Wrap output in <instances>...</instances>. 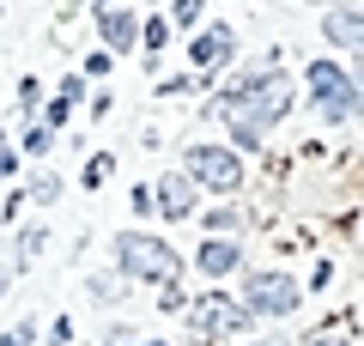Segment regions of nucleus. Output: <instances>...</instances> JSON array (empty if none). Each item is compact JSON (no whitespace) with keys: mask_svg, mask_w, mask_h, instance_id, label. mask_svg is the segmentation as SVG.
I'll use <instances>...</instances> for the list:
<instances>
[{"mask_svg":"<svg viewBox=\"0 0 364 346\" xmlns=\"http://www.w3.org/2000/svg\"><path fill=\"white\" fill-rule=\"evenodd\" d=\"M67 115H73V98H61V91H55V103L43 110V128H61Z\"/></svg>","mask_w":364,"mask_h":346,"instance_id":"obj_14","label":"nucleus"},{"mask_svg":"<svg viewBox=\"0 0 364 346\" xmlns=\"http://www.w3.org/2000/svg\"><path fill=\"white\" fill-rule=\"evenodd\" d=\"M188 304H195V298L182 292V285H176V280H170V285H164V292H158V310H188Z\"/></svg>","mask_w":364,"mask_h":346,"instance_id":"obj_16","label":"nucleus"},{"mask_svg":"<svg viewBox=\"0 0 364 346\" xmlns=\"http://www.w3.org/2000/svg\"><path fill=\"white\" fill-rule=\"evenodd\" d=\"M152 194H158V213H164V219H188V213H195V182H188V177H158Z\"/></svg>","mask_w":364,"mask_h":346,"instance_id":"obj_11","label":"nucleus"},{"mask_svg":"<svg viewBox=\"0 0 364 346\" xmlns=\"http://www.w3.org/2000/svg\"><path fill=\"white\" fill-rule=\"evenodd\" d=\"M255 346H291V340H255Z\"/></svg>","mask_w":364,"mask_h":346,"instance_id":"obj_26","label":"nucleus"},{"mask_svg":"<svg viewBox=\"0 0 364 346\" xmlns=\"http://www.w3.org/2000/svg\"><path fill=\"white\" fill-rule=\"evenodd\" d=\"M304 346H352V340H346V334H310Z\"/></svg>","mask_w":364,"mask_h":346,"instance_id":"obj_23","label":"nucleus"},{"mask_svg":"<svg viewBox=\"0 0 364 346\" xmlns=\"http://www.w3.org/2000/svg\"><path fill=\"white\" fill-rule=\"evenodd\" d=\"M219 115H231V128H273L279 115L291 110V79L279 73V67H267V73H249V79H237V85H225L219 98Z\"/></svg>","mask_w":364,"mask_h":346,"instance_id":"obj_1","label":"nucleus"},{"mask_svg":"<svg viewBox=\"0 0 364 346\" xmlns=\"http://www.w3.org/2000/svg\"><path fill=\"white\" fill-rule=\"evenodd\" d=\"M49 140H55V128H43V122H37V128L25 134V152H49Z\"/></svg>","mask_w":364,"mask_h":346,"instance_id":"obj_18","label":"nucleus"},{"mask_svg":"<svg viewBox=\"0 0 364 346\" xmlns=\"http://www.w3.org/2000/svg\"><path fill=\"white\" fill-rule=\"evenodd\" d=\"M231 55H237V31H231V25H207V31L195 37V49H188V61H195L200 73H213V67H225Z\"/></svg>","mask_w":364,"mask_h":346,"instance_id":"obj_8","label":"nucleus"},{"mask_svg":"<svg viewBox=\"0 0 364 346\" xmlns=\"http://www.w3.org/2000/svg\"><path fill=\"white\" fill-rule=\"evenodd\" d=\"M195 268L207 273V280H225V273L243 268V249H237L231 237H213V243H200V249H195Z\"/></svg>","mask_w":364,"mask_h":346,"instance_id":"obj_10","label":"nucleus"},{"mask_svg":"<svg viewBox=\"0 0 364 346\" xmlns=\"http://www.w3.org/2000/svg\"><path fill=\"white\" fill-rule=\"evenodd\" d=\"M322 37L334 43V49L364 55V6H328V19H322Z\"/></svg>","mask_w":364,"mask_h":346,"instance_id":"obj_7","label":"nucleus"},{"mask_svg":"<svg viewBox=\"0 0 364 346\" xmlns=\"http://www.w3.org/2000/svg\"><path fill=\"white\" fill-rule=\"evenodd\" d=\"M49 340H55V346H67V340H73V322L55 316V322H49Z\"/></svg>","mask_w":364,"mask_h":346,"instance_id":"obj_21","label":"nucleus"},{"mask_svg":"<svg viewBox=\"0 0 364 346\" xmlns=\"http://www.w3.org/2000/svg\"><path fill=\"white\" fill-rule=\"evenodd\" d=\"M97 31H104V49L109 55H134V43H140V25H134L128 6H97Z\"/></svg>","mask_w":364,"mask_h":346,"instance_id":"obj_9","label":"nucleus"},{"mask_svg":"<svg viewBox=\"0 0 364 346\" xmlns=\"http://www.w3.org/2000/svg\"><path fill=\"white\" fill-rule=\"evenodd\" d=\"M249 322H255V316H249V304H243V298H231V292H219V285H213V292H200L195 304H188V328H195L200 346L231 340V334H243Z\"/></svg>","mask_w":364,"mask_h":346,"instance_id":"obj_3","label":"nucleus"},{"mask_svg":"<svg viewBox=\"0 0 364 346\" xmlns=\"http://www.w3.org/2000/svg\"><path fill=\"white\" fill-rule=\"evenodd\" d=\"M200 6L207 0H176V25H200Z\"/></svg>","mask_w":364,"mask_h":346,"instance_id":"obj_19","label":"nucleus"},{"mask_svg":"<svg viewBox=\"0 0 364 346\" xmlns=\"http://www.w3.org/2000/svg\"><path fill=\"white\" fill-rule=\"evenodd\" d=\"M6 280H13V268H0V292H6Z\"/></svg>","mask_w":364,"mask_h":346,"instance_id":"obj_25","label":"nucleus"},{"mask_svg":"<svg viewBox=\"0 0 364 346\" xmlns=\"http://www.w3.org/2000/svg\"><path fill=\"white\" fill-rule=\"evenodd\" d=\"M182 177L195 182V189H213V194H237V189H243V164H237V152H231V146H213V140H200V146L182 152Z\"/></svg>","mask_w":364,"mask_h":346,"instance_id":"obj_4","label":"nucleus"},{"mask_svg":"<svg viewBox=\"0 0 364 346\" xmlns=\"http://www.w3.org/2000/svg\"><path fill=\"white\" fill-rule=\"evenodd\" d=\"M109 170H116V158H109V152H97V158L85 164V189H97V182H104Z\"/></svg>","mask_w":364,"mask_h":346,"instance_id":"obj_15","label":"nucleus"},{"mask_svg":"<svg viewBox=\"0 0 364 346\" xmlns=\"http://www.w3.org/2000/svg\"><path fill=\"white\" fill-rule=\"evenodd\" d=\"M140 43H146V55H158V49H164V43H170V19H146Z\"/></svg>","mask_w":364,"mask_h":346,"instance_id":"obj_12","label":"nucleus"},{"mask_svg":"<svg viewBox=\"0 0 364 346\" xmlns=\"http://www.w3.org/2000/svg\"><path fill=\"white\" fill-rule=\"evenodd\" d=\"M116 268L128 273V280L170 285L182 261H176V249H170L164 237H152V231H122V237H116Z\"/></svg>","mask_w":364,"mask_h":346,"instance_id":"obj_2","label":"nucleus"},{"mask_svg":"<svg viewBox=\"0 0 364 346\" xmlns=\"http://www.w3.org/2000/svg\"><path fill=\"white\" fill-rule=\"evenodd\" d=\"M358 110H364V61H358Z\"/></svg>","mask_w":364,"mask_h":346,"instance_id":"obj_24","label":"nucleus"},{"mask_svg":"<svg viewBox=\"0 0 364 346\" xmlns=\"http://www.w3.org/2000/svg\"><path fill=\"white\" fill-rule=\"evenodd\" d=\"M0 346H37V328H31V322H25V328H13V334H0Z\"/></svg>","mask_w":364,"mask_h":346,"instance_id":"obj_20","label":"nucleus"},{"mask_svg":"<svg viewBox=\"0 0 364 346\" xmlns=\"http://www.w3.org/2000/svg\"><path fill=\"white\" fill-rule=\"evenodd\" d=\"M304 85H310V103L328 115V122H346V115L358 110V79H346L334 61H316Z\"/></svg>","mask_w":364,"mask_h":346,"instance_id":"obj_5","label":"nucleus"},{"mask_svg":"<svg viewBox=\"0 0 364 346\" xmlns=\"http://www.w3.org/2000/svg\"><path fill=\"white\" fill-rule=\"evenodd\" d=\"M237 298L249 304V316H291V310L304 304V298H298V280H291V273H249Z\"/></svg>","mask_w":364,"mask_h":346,"instance_id":"obj_6","label":"nucleus"},{"mask_svg":"<svg viewBox=\"0 0 364 346\" xmlns=\"http://www.w3.org/2000/svg\"><path fill=\"white\" fill-rule=\"evenodd\" d=\"M55 194H61V177L37 170V177H31V201H55Z\"/></svg>","mask_w":364,"mask_h":346,"instance_id":"obj_13","label":"nucleus"},{"mask_svg":"<svg viewBox=\"0 0 364 346\" xmlns=\"http://www.w3.org/2000/svg\"><path fill=\"white\" fill-rule=\"evenodd\" d=\"M61 98H73V103H79V98H85V79H79V73H67V79H61Z\"/></svg>","mask_w":364,"mask_h":346,"instance_id":"obj_22","label":"nucleus"},{"mask_svg":"<svg viewBox=\"0 0 364 346\" xmlns=\"http://www.w3.org/2000/svg\"><path fill=\"white\" fill-rule=\"evenodd\" d=\"M43 243H49V231H43V225H31V231H18V249H25V256H37Z\"/></svg>","mask_w":364,"mask_h":346,"instance_id":"obj_17","label":"nucleus"}]
</instances>
